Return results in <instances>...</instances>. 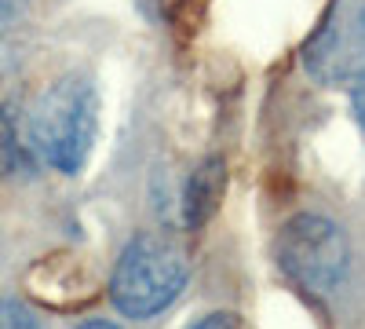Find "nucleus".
Returning a JSON list of instances; mask_svg holds the SVG:
<instances>
[{
	"mask_svg": "<svg viewBox=\"0 0 365 329\" xmlns=\"http://www.w3.org/2000/svg\"><path fill=\"white\" fill-rule=\"evenodd\" d=\"M26 128L37 161L48 168L77 176L99 136V92L81 74L58 77L48 92L26 110Z\"/></svg>",
	"mask_w": 365,
	"mask_h": 329,
	"instance_id": "f257e3e1",
	"label": "nucleus"
},
{
	"mask_svg": "<svg viewBox=\"0 0 365 329\" xmlns=\"http://www.w3.org/2000/svg\"><path fill=\"white\" fill-rule=\"evenodd\" d=\"M190 278V260L179 242L168 234H135L120 249L113 278H110V300L128 318H150L165 311L182 293Z\"/></svg>",
	"mask_w": 365,
	"mask_h": 329,
	"instance_id": "f03ea898",
	"label": "nucleus"
},
{
	"mask_svg": "<svg viewBox=\"0 0 365 329\" xmlns=\"http://www.w3.org/2000/svg\"><path fill=\"white\" fill-rule=\"evenodd\" d=\"M278 267L285 278H292L307 293H332L347 275V238L344 231L318 216V213H299L278 231V246H274Z\"/></svg>",
	"mask_w": 365,
	"mask_h": 329,
	"instance_id": "7ed1b4c3",
	"label": "nucleus"
},
{
	"mask_svg": "<svg viewBox=\"0 0 365 329\" xmlns=\"http://www.w3.org/2000/svg\"><path fill=\"white\" fill-rule=\"evenodd\" d=\"M303 66L322 84L365 81V0H336L303 48Z\"/></svg>",
	"mask_w": 365,
	"mask_h": 329,
	"instance_id": "20e7f679",
	"label": "nucleus"
},
{
	"mask_svg": "<svg viewBox=\"0 0 365 329\" xmlns=\"http://www.w3.org/2000/svg\"><path fill=\"white\" fill-rule=\"evenodd\" d=\"M223 187H227V172H223V161L220 158H205L175 194V205H179V223L187 231H197L212 213L220 208V198H223Z\"/></svg>",
	"mask_w": 365,
	"mask_h": 329,
	"instance_id": "39448f33",
	"label": "nucleus"
},
{
	"mask_svg": "<svg viewBox=\"0 0 365 329\" xmlns=\"http://www.w3.org/2000/svg\"><path fill=\"white\" fill-rule=\"evenodd\" d=\"M37 154L29 143L26 110L11 99L0 106V172L4 176H34Z\"/></svg>",
	"mask_w": 365,
	"mask_h": 329,
	"instance_id": "423d86ee",
	"label": "nucleus"
},
{
	"mask_svg": "<svg viewBox=\"0 0 365 329\" xmlns=\"http://www.w3.org/2000/svg\"><path fill=\"white\" fill-rule=\"evenodd\" d=\"M22 8H4L0 4V81H4L22 59Z\"/></svg>",
	"mask_w": 365,
	"mask_h": 329,
	"instance_id": "0eeeda50",
	"label": "nucleus"
},
{
	"mask_svg": "<svg viewBox=\"0 0 365 329\" xmlns=\"http://www.w3.org/2000/svg\"><path fill=\"white\" fill-rule=\"evenodd\" d=\"M0 329H41V318L19 300H0Z\"/></svg>",
	"mask_w": 365,
	"mask_h": 329,
	"instance_id": "6e6552de",
	"label": "nucleus"
},
{
	"mask_svg": "<svg viewBox=\"0 0 365 329\" xmlns=\"http://www.w3.org/2000/svg\"><path fill=\"white\" fill-rule=\"evenodd\" d=\"M190 329H241V322H237V315L216 311V315H205L201 322H194Z\"/></svg>",
	"mask_w": 365,
	"mask_h": 329,
	"instance_id": "1a4fd4ad",
	"label": "nucleus"
},
{
	"mask_svg": "<svg viewBox=\"0 0 365 329\" xmlns=\"http://www.w3.org/2000/svg\"><path fill=\"white\" fill-rule=\"evenodd\" d=\"M351 110H354V117H358V125L365 128V81H358V84L351 88Z\"/></svg>",
	"mask_w": 365,
	"mask_h": 329,
	"instance_id": "9d476101",
	"label": "nucleus"
},
{
	"mask_svg": "<svg viewBox=\"0 0 365 329\" xmlns=\"http://www.w3.org/2000/svg\"><path fill=\"white\" fill-rule=\"evenodd\" d=\"M73 329H120V325L117 322H106V318H88V322H81Z\"/></svg>",
	"mask_w": 365,
	"mask_h": 329,
	"instance_id": "9b49d317",
	"label": "nucleus"
},
{
	"mask_svg": "<svg viewBox=\"0 0 365 329\" xmlns=\"http://www.w3.org/2000/svg\"><path fill=\"white\" fill-rule=\"evenodd\" d=\"M4 8H26V0H0Z\"/></svg>",
	"mask_w": 365,
	"mask_h": 329,
	"instance_id": "f8f14e48",
	"label": "nucleus"
}]
</instances>
